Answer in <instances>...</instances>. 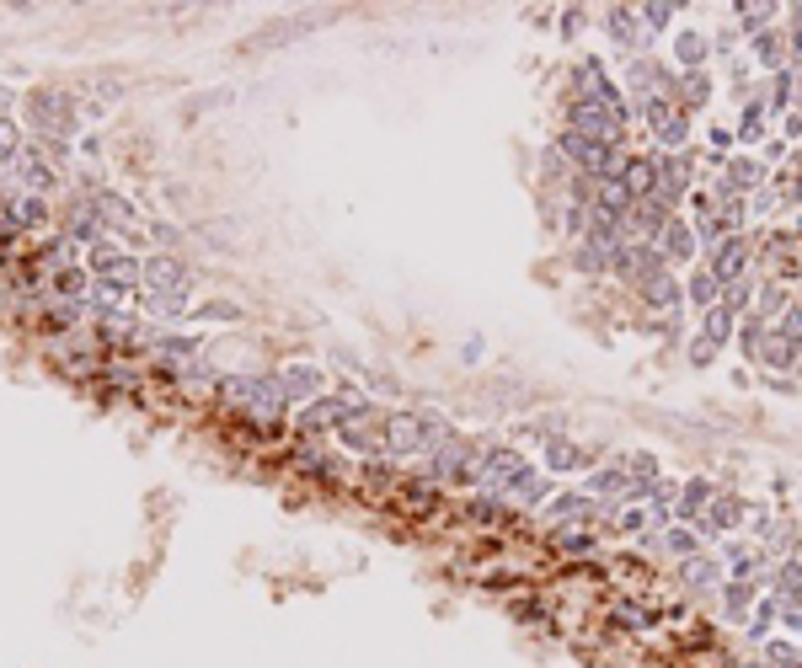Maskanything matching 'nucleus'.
Returning a JSON list of instances; mask_svg holds the SVG:
<instances>
[{
	"label": "nucleus",
	"mask_w": 802,
	"mask_h": 668,
	"mask_svg": "<svg viewBox=\"0 0 802 668\" xmlns=\"http://www.w3.org/2000/svg\"><path fill=\"white\" fill-rule=\"evenodd\" d=\"M786 139H802V113H786Z\"/></svg>",
	"instance_id": "3c124183"
},
{
	"label": "nucleus",
	"mask_w": 802,
	"mask_h": 668,
	"mask_svg": "<svg viewBox=\"0 0 802 668\" xmlns=\"http://www.w3.org/2000/svg\"><path fill=\"white\" fill-rule=\"evenodd\" d=\"M514 497H519V503H530V508H535V503H551V481H546L541 471H535V476L524 481V487H519Z\"/></svg>",
	"instance_id": "4c0bfd02"
},
{
	"label": "nucleus",
	"mask_w": 802,
	"mask_h": 668,
	"mask_svg": "<svg viewBox=\"0 0 802 668\" xmlns=\"http://www.w3.org/2000/svg\"><path fill=\"white\" fill-rule=\"evenodd\" d=\"M663 546H669V556H701V535L690 530V524H669V530H663Z\"/></svg>",
	"instance_id": "c85d7f7f"
},
{
	"label": "nucleus",
	"mask_w": 802,
	"mask_h": 668,
	"mask_svg": "<svg viewBox=\"0 0 802 668\" xmlns=\"http://www.w3.org/2000/svg\"><path fill=\"white\" fill-rule=\"evenodd\" d=\"M220 396H225L236 412H252V417H284V412H289L279 380H268V375H252V380H246V375H230V380H220Z\"/></svg>",
	"instance_id": "f257e3e1"
},
{
	"label": "nucleus",
	"mask_w": 802,
	"mask_h": 668,
	"mask_svg": "<svg viewBox=\"0 0 802 668\" xmlns=\"http://www.w3.org/2000/svg\"><path fill=\"white\" fill-rule=\"evenodd\" d=\"M749 257H754V241H749V236H728V241L712 252V278H717L722 289L738 284V278H749Z\"/></svg>",
	"instance_id": "39448f33"
},
{
	"label": "nucleus",
	"mask_w": 802,
	"mask_h": 668,
	"mask_svg": "<svg viewBox=\"0 0 802 668\" xmlns=\"http://www.w3.org/2000/svg\"><path fill=\"white\" fill-rule=\"evenodd\" d=\"M546 519H551V524H567V519H583V524H589V519H594V497H589V492H557V497L546 503Z\"/></svg>",
	"instance_id": "4468645a"
},
{
	"label": "nucleus",
	"mask_w": 802,
	"mask_h": 668,
	"mask_svg": "<svg viewBox=\"0 0 802 668\" xmlns=\"http://www.w3.org/2000/svg\"><path fill=\"white\" fill-rule=\"evenodd\" d=\"M754 364H765V369H797V364H802V348H792V343L776 332V326H770L760 353H754Z\"/></svg>",
	"instance_id": "ddd939ff"
},
{
	"label": "nucleus",
	"mask_w": 802,
	"mask_h": 668,
	"mask_svg": "<svg viewBox=\"0 0 802 668\" xmlns=\"http://www.w3.org/2000/svg\"><path fill=\"white\" fill-rule=\"evenodd\" d=\"M776 332H781L792 348H802V305H786V316L776 321Z\"/></svg>",
	"instance_id": "58836bf2"
},
{
	"label": "nucleus",
	"mask_w": 802,
	"mask_h": 668,
	"mask_svg": "<svg viewBox=\"0 0 802 668\" xmlns=\"http://www.w3.org/2000/svg\"><path fill=\"white\" fill-rule=\"evenodd\" d=\"M658 246V252H663V262H669V268H674V262H690V257H696V225H690V220H680V214H669V225H663V236L653 241Z\"/></svg>",
	"instance_id": "6e6552de"
},
{
	"label": "nucleus",
	"mask_w": 802,
	"mask_h": 668,
	"mask_svg": "<svg viewBox=\"0 0 802 668\" xmlns=\"http://www.w3.org/2000/svg\"><path fill=\"white\" fill-rule=\"evenodd\" d=\"M615 620H621V626H631V631H647V626H653L642 604H615Z\"/></svg>",
	"instance_id": "79ce46f5"
},
{
	"label": "nucleus",
	"mask_w": 802,
	"mask_h": 668,
	"mask_svg": "<svg viewBox=\"0 0 802 668\" xmlns=\"http://www.w3.org/2000/svg\"><path fill=\"white\" fill-rule=\"evenodd\" d=\"M744 519H749V503H744V497H738V492H717V497H712V508L701 514V540L733 535Z\"/></svg>",
	"instance_id": "20e7f679"
},
{
	"label": "nucleus",
	"mask_w": 802,
	"mask_h": 668,
	"mask_svg": "<svg viewBox=\"0 0 802 668\" xmlns=\"http://www.w3.org/2000/svg\"><path fill=\"white\" fill-rule=\"evenodd\" d=\"M781 626L792 636H802V604H781Z\"/></svg>",
	"instance_id": "49530a36"
},
{
	"label": "nucleus",
	"mask_w": 802,
	"mask_h": 668,
	"mask_svg": "<svg viewBox=\"0 0 802 668\" xmlns=\"http://www.w3.org/2000/svg\"><path fill=\"white\" fill-rule=\"evenodd\" d=\"M621 535H647V514H642V508H626V514H621Z\"/></svg>",
	"instance_id": "a18cd8bd"
},
{
	"label": "nucleus",
	"mask_w": 802,
	"mask_h": 668,
	"mask_svg": "<svg viewBox=\"0 0 802 668\" xmlns=\"http://www.w3.org/2000/svg\"><path fill=\"white\" fill-rule=\"evenodd\" d=\"M685 193H690V150H680V155H663V150H658V188H653V204H658L663 214H674Z\"/></svg>",
	"instance_id": "7ed1b4c3"
},
{
	"label": "nucleus",
	"mask_w": 802,
	"mask_h": 668,
	"mask_svg": "<svg viewBox=\"0 0 802 668\" xmlns=\"http://www.w3.org/2000/svg\"><path fill=\"white\" fill-rule=\"evenodd\" d=\"M765 332H770V326H765L760 316H744V326H738V348H744V359H754V353H760Z\"/></svg>",
	"instance_id": "c9c22d12"
},
{
	"label": "nucleus",
	"mask_w": 802,
	"mask_h": 668,
	"mask_svg": "<svg viewBox=\"0 0 802 668\" xmlns=\"http://www.w3.org/2000/svg\"><path fill=\"white\" fill-rule=\"evenodd\" d=\"M43 220V198L38 193H11V225H38Z\"/></svg>",
	"instance_id": "2f4dec72"
},
{
	"label": "nucleus",
	"mask_w": 802,
	"mask_h": 668,
	"mask_svg": "<svg viewBox=\"0 0 802 668\" xmlns=\"http://www.w3.org/2000/svg\"><path fill=\"white\" fill-rule=\"evenodd\" d=\"M776 204H781L776 193H754V214H770V209H776Z\"/></svg>",
	"instance_id": "8fccbe9b"
},
{
	"label": "nucleus",
	"mask_w": 802,
	"mask_h": 668,
	"mask_svg": "<svg viewBox=\"0 0 802 668\" xmlns=\"http://www.w3.org/2000/svg\"><path fill=\"white\" fill-rule=\"evenodd\" d=\"M690 300H696L701 310H712V305L722 300V284L712 278V268H706V273H690Z\"/></svg>",
	"instance_id": "473e14b6"
},
{
	"label": "nucleus",
	"mask_w": 802,
	"mask_h": 668,
	"mask_svg": "<svg viewBox=\"0 0 802 668\" xmlns=\"http://www.w3.org/2000/svg\"><path fill=\"white\" fill-rule=\"evenodd\" d=\"M466 514H471V519L498 524V519H508V508H503V497H498V492H487V497H471V503H466Z\"/></svg>",
	"instance_id": "e433bc0d"
},
{
	"label": "nucleus",
	"mask_w": 802,
	"mask_h": 668,
	"mask_svg": "<svg viewBox=\"0 0 802 668\" xmlns=\"http://www.w3.org/2000/svg\"><path fill=\"white\" fill-rule=\"evenodd\" d=\"M770 583H776V599H781V604H802V556H792V562H781V567H776V578H770Z\"/></svg>",
	"instance_id": "393cba45"
},
{
	"label": "nucleus",
	"mask_w": 802,
	"mask_h": 668,
	"mask_svg": "<svg viewBox=\"0 0 802 668\" xmlns=\"http://www.w3.org/2000/svg\"><path fill=\"white\" fill-rule=\"evenodd\" d=\"M765 652H770V663H776V668H802V652L792 642H770Z\"/></svg>",
	"instance_id": "37998d69"
},
{
	"label": "nucleus",
	"mask_w": 802,
	"mask_h": 668,
	"mask_svg": "<svg viewBox=\"0 0 802 668\" xmlns=\"http://www.w3.org/2000/svg\"><path fill=\"white\" fill-rule=\"evenodd\" d=\"M567 129H573V134H589V139H599V145L626 150V123L615 118L599 97H573V102H567Z\"/></svg>",
	"instance_id": "f03ea898"
},
{
	"label": "nucleus",
	"mask_w": 802,
	"mask_h": 668,
	"mask_svg": "<svg viewBox=\"0 0 802 668\" xmlns=\"http://www.w3.org/2000/svg\"><path fill=\"white\" fill-rule=\"evenodd\" d=\"M674 102L685 107V113H696V107L712 102V75L706 70H680V86H674Z\"/></svg>",
	"instance_id": "2eb2a0df"
},
{
	"label": "nucleus",
	"mask_w": 802,
	"mask_h": 668,
	"mask_svg": "<svg viewBox=\"0 0 802 668\" xmlns=\"http://www.w3.org/2000/svg\"><path fill=\"white\" fill-rule=\"evenodd\" d=\"M786 305H792V294H786L781 284H765L760 294H754V310H749V316H760V321H781V316H786Z\"/></svg>",
	"instance_id": "a878e982"
},
{
	"label": "nucleus",
	"mask_w": 802,
	"mask_h": 668,
	"mask_svg": "<svg viewBox=\"0 0 802 668\" xmlns=\"http://www.w3.org/2000/svg\"><path fill=\"white\" fill-rule=\"evenodd\" d=\"M754 594H760L754 583H744V578H722V615H728V620H749Z\"/></svg>",
	"instance_id": "6ab92c4d"
},
{
	"label": "nucleus",
	"mask_w": 802,
	"mask_h": 668,
	"mask_svg": "<svg viewBox=\"0 0 802 668\" xmlns=\"http://www.w3.org/2000/svg\"><path fill=\"white\" fill-rule=\"evenodd\" d=\"M749 43H754V59H760V70L776 75V70L792 65V59H786V33H781V27H765V33L749 38Z\"/></svg>",
	"instance_id": "f3484780"
},
{
	"label": "nucleus",
	"mask_w": 802,
	"mask_h": 668,
	"mask_svg": "<svg viewBox=\"0 0 802 668\" xmlns=\"http://www.w3.org/2000/svg\"><path fill=\"white\" fill-rule=\"evenodd\" d=\"M760 134H765V91H760V97H749L744 118H738V139H749V145H754Z\"/></svg>",
	"instance_id": "7c9ffc66"
},
{
	"label": "nucleus",
	"mask_w": 802,
	"mask_h": 668,
	"mask_svg": "<svg viewBox=\"0 0 802 668\" xmlns=\"http://www.w3.org/2000/svg\"><path fill=\"white\" fill-rule=\"evenodd\" d=\"M161 353H166V359H193L198 337H161Z\"/></svg>",
	"instance_id": "a19ab883"
},
{
	"label": "nucleus",
	"mask_w": 802,
	"mask_h": 668,
	"mask_svg": "<svg viewBox=\"0 0 802 668\" xmlns=\"http://www.w3.org/2000/svg\"><path fill=\"white\" fill-rule=\"evenodd\" d=\"M605 33L621 43V49H631V43H642V17L631 6H615L610 17H605Z\"/></svg>",
	"instance_id": "4be33fe9"
},
{
	"label": "nucleus",
	"mask_w": 802,
	"mask_h": 668,
	"mask_svg": "<svg viewBox=\"0 0 802 668\" xmlns=\"http://www.w3.org/2000/svg\"><path fill=\"white\" fill-rule=\"evenodd\" d=\"M626 476H631V481H658V455H647V449H642V455H631V460H626Z\"/></svg>",
	"instance_id": "ea45409f"
},
{
	"label": "nucleus",
	"mask_w": 802,
	"mask_h": 668,
	"mask_svg": "<svg viewBox=\"0 0 802 668\" xmlns=\"http://www.w3.org/2000/svg\"><path fill=\"white\" fill-rule=\"evenodd\" d=\"M621 487H626V465H605V471H589V497H621Z\"/></svg>",
	"instance_id": "cd10ccee"
},
{
	"label": "nucleus",
	"mask_w": 802,
	"mask_h": 668,
	"mask_svg": "<svg viewBox=\"0 0 802 668\" xmlns=\"http://www.w3.org/2000/svg\"><path fill=\"white\" fill-rule=\"evenodd\" d=\"M621 182H626V193L637 198H653V188H658V155H626V172H621Z\"/></svg>",
	"instance_id": "9d476101"
},
{
	"label": "nucleus",
	"mask_w": 802,
	"mask_h": 668,
	"mask_svg": "<svg viewBox=\"0 0 802 668\" xmlns=\"http://www.w3.org/2000/svg\"><path fill=\"white\" fill-rule=\"evenodd\" d=\"M204 316H220V321H241V310H236V305H204V310H198L193 321H204Z\"/></svg>",
	"instance_id": "de8ad7c7"
},
{
	"label": "nucleus",
	"mask_w": 802,
	"mask_h": 668,
	"mask_svg": "<svg viewBox=\"0 0 802 668\" xmlns=\"http://www.w3.org/2000/svg\"><path fill=\"white\" fill-rule=\"evenodd\" d=\"M680 583L685 588H717L722 583V562H717V556H685V562H680Z\"/></svg>",
	"instance_id": "a211bd4d"
},
{
	"label": "nucleus",
	"mask_w": 802,
	"mask_h": 668,
	"mask_svg": "<svg viewBox=\"0 0 802 668\" xmlns=\"http://www.w3.org/2000/svg\"><path fill=\"white\" fill-rule=\"evenodd\" d=\"M546 471H589L594 465V449H583L573 439H562V433H546Z\"/></svg>",
	"instance_id": "1a4fd4ad"
},
{
	"label": "nucleus",
	"mask_w": 802,
	"mask_h": 668,
	"mask_svg": "<svg viewBox=\"0 0 802 668\" xmlns=\"http://www.w3.org/2000/svg\"><path fill=\"white\" fill-rule=\"evenodd\" d=\"M765 107L770 113H781V107H797V70L786 65V70H776L770 75V91H765Z\"/></svg>",
	"instance_id": "5701e85b"
},
{
	"label": "nucleus",
	"mask_w": 802,
	"mask_h": 668,
	"mask_svg": "<svg viewBox=\"0 0 802 668\" xmlns=\"http://www.w3.org/2000/svg\"><path fill=\"white\" fill-rule=\"evenodd\" d=\"M733 321H738V316H733V310L717 300L712 310H701V337H712V343L722 348V343H728V337H733Z\"/></svg>",
	"instance_id": "bb28decb"
},
{
	"label": "nucleus",
	"mask_w": 802,
	"mask_h": 668,
	"mask_svg": "<svg viewBox=\"0 0 802 668\" xmlns=\"http://www.w3.org/2000/svg\"><path fill=\"white\" fill-rule=\"evenodd\" d=\"M712 359H717V343H712V337H696V343H690V364H701V369H706Z\"/></svg>",
	"instance_id": "c03bdc74"
},
{
	"label": "nucleus",
	"mask_w": 802,
	"mask_h": 668,
	"mask_svg": "<svg viewBox=\"0 0 802 668\" xmlns=\"http://www.w3.org/2000/svg\"><path fill=\"white\" fill-rule=\"evenodd\" d=\"M722 305H728L733 316H749V310H754V278H738V284L722 289Z\"/></svg>",
	"instance_id": "72a5a7b5"
},
{
	"label": "nucleus",
	"mask_w": 802,
	"mask_h": 668,
	"mask_svg": "<svg viewBox=\"0 0 802 668\" xmlns=\"http://www.w3.org/2000/svg\"><path fill=\"white\" fill-rule=\"evenodd\" d=\"M749 530L760 540H770V514H765V508H749Z\"/></svg>",
	"instance_id": "09e8293b"
},
{
	"label": "nucleus",
	"mask_w": 802,
	"mask_h": 668,
	"mask_svg": "<svg viewBox=\"0 0 802 668\" xmlns=\"http://www.w3.org/2000/svg\"><path fill=\"white\" fill-rule=\"evenodd\" d=\"M573 268L583 278H605L610 273V252H605V246H594V241H578L573 246Z\"/></svg>",
	"instance_id": "b1692460"
},
{
	"label": "nucleus",
	"mask_w": 802,
	"mask_h": 668,
	"mask_svg": "<svg viewBox=\"0 0 802 668\" xmlns=\"http://www.w3.org/2000/svg\"><path fill=\"white\" fill-rule=\"evenodd\" d=\"M637 17L647 33H663V27H674V6L669 0H647V6H637Z\"/></svg>",
	"instance_id": "f704fd0d"
},
{
	"label": "nucleus",
	"mask_w": 802,
	"mask_h": 668,
	"mask_svg": "<svg viewBox=\"0 0 802 668\" xmlns=\"http://www.w3.org/2000/svg\"><path fill=\"white\" fill-rule=\"evenodd\" d=\"M776 620H781V599H776V594H765V599L749 610V636L760 642V636H765L770 626H776Z\"/></svg>",
	"instance_id": "c756f323"
},
{
	"label": "nucleus",
	"mask_w": 802,
	"mask_h": 668,
	"mask_svg": "<svg viewBox=\"0 0 802 668\" xmlns=\"http://www.w3.org/2000/svg\"><path fill=\"white\" fill-rule=\"evenodd\" d=\"M273 380H279L284 401H289V407H295L300 396H311L316 385H321V369H316V364H289V369H279V375H273Z\"/></svg>",
	"instance_id": "f8f14e48"
},
{
	"label": "nucleus",
	"mask_w": 802,
	"mask_h": 668,
	"mask_svg": "<svg viewBox=\"0 0 802 668\" xmlns=\"http://www.w3.org/2000/svg\"><path fill=\"white\" fill-rule=\"evenodd\" d=\"M706 59H712V38L696 33V27H680V33H674V65L680 70H706Z\"/></svg>",
	"instance_id": "9b49d317"
},
{
	"label": "nucleus",
	"mask_w": 802,
	"mask_h": 668,
	"mask_svg": "<svg viewBox=\"0 0 802 668\" xmlns=\"http://www.w3.org/2000/svg\"><path fill=\"white\" fill-rule=\"evenodd\" d=\"M712 481H706V476H690L685 481V487H680V508H674V514H680V524H690V519H701L706 514V508H712Z\"/></svg>",
	"instance_id": "dca6fc26"
},
{
	"label": "nucleus",
	"mask_w": 802,
	"mask_h": 668,
	"mask_svg": "<svg viewBox=\"0 0 802 668\" xmlns=\"http://www.w3.org/2000/svg\"><path fill=\"white\" fill-rule=\"evenodd\" d=\"M33 123H38L43 134L65 139V134L75 129V107L59 97V91H38V97H33Z\"/></svg>",
	"instance_id": "0eeeda50"
},
{
	"label": "nucleus",
	"mask_w": 802,
	"mask_h": 668,
	"mask_svg": "<svg viewBox=\"0 0 802 668\" xmlns=\"http://www.w3.org/2000/svg\"><path fill=\"white\" fill-rule=\"evenodd\" d=\"M722 177H728L738 193H760V182H765V161H754V155H733Z\"/></svg>",
	"instance_id": "aec40b11"
},
{
	"label": "nucleus",
	"mask_w": 802,
	"mask_h": 668,
	"mask_svg": "<svg viewBox=\"0 0 802 668\" xmlns=\"http://www.w3.org/2000/svg\"><path fill=\"white\" fill-rule=\"evenodd\" d=\"M637 300L647 310H663V316H674L685 300V289H680V278H674V268H658V273H647L642 284H637Z\"/></svg>",
	"instance_id": "423d86ee"
},
{
	"label": "nucleus",
	"mask_w": 802,
	"mask_h": 668,
	"mask_svg": "<svg viewBox=\"0 0 802 668\" xmlns=\"http://www.w3.org/2000/svg\"><path fill=\"white\" fill-rule=\"evenodd\" d=\"M551 546H557L562 556H594L599 540L583 530V524H557V530H551Z\"/></svg>",
	"instance_id": "412c9836"
}]
</instances>
